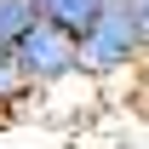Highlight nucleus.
Returning a JSON list of instances; mask_svg holds the SVG:
<instances>
[{
	"instance_id": "obj_7",
	"label": "nucleus",
	"mask_w": 149,
	"mask_h": 149,
	"mask_svg": "<svg viewBox=\"0 0 149 149\" xmlns=\"http://www.w3.org/2000/svg\"><path fill=\"white\" fill-rule=\"evenodd\" d=\"M143 69H149V63H143Z\"/></svg>"
},
{
	"instance_id": "obj_3",
	"label": "nucleus",
	"mask_w": 149,
	"mask_h": 149,
	"mask_svg": "<svg viewBox=\"0 0 149 149\" xmlns=\"http://www.w3.org/2000/svg\"><path fill=\"white\" fill-rule=\"evenodd\" d=\"M29 6H35V23H46V29H57V35L80 40L109 0H29Z\"/></svg>"
},
{
	"instance_id": "obj_6",
	"label": "nucleus",
	"mask_w": 149,
	"mask_h": 149,
	"mask_svg": "<svg viewBox=\"0 0 149 149\" xmlns=\"http://www.w3.org/2000/svg\"><path fill=\"white\" fill-rule=\"evenodd\" d=\"M132 12V23H138V46H143V63H149V0H120Z\"/></svg>"
},
{
	"instance_id": "obj_4",
	"label": "nucleus",
	"mask_w": 149,
	"mask_h": 149,
	"mask_svg": "<svg viewBox=\"0 0 149 149\" xmlns=\"http://www.w3.org/2000/svg\"><path fill=\"white\" fill-rule=\"evenodd\" d=\"M29 29H35V6L29 0H0V52H12Z\"/></svg>"
},
{
	"instance_id": "obj_1",
	"label": "nucleus",
	"mask_w": 149,
	"mask_h": 149,
	"mask_svg": "<svg viewBox=\"0 0 149 149\" xmlns=\"http://www.w3.org/2000/svg\"><path fill=\"white\" fill-rule=\"evenodd\" d=\"M80 52V74H126V69H143V46H138V23L120 0H109L97 23L74 40Z\"/></svg>"
},
{
	"instance_id": "obj_5",
	"label": "nucleus",
	"mask_w": 149,
	"mask_h": 149,
	"mask_svg": "<svg viewBox=\"0 0 149 149\" xmlns=\"http://www.w3.org/2000/svg\"><path fill=\"white\" fill-rule=\"evenodd\" d=\"M29 97V86H23L17 63H12V52H0V109H12V103H23Z\"/></svg>"
},
{
	"instance_id": "obj_2",
	"label": "nucleus",
	"mask_w": 149,
	"mask_h": 149,
	"mask_svg": "<svg viewBox=\"0 0 149 149\" xmlns=\"http://www.w3.org/2000/svg\"><path fill=\"white\" fill-rule=\"evenodd\" d=\"M12 63H17V74H23L29 92H52V86H63V80L80 74V52H74V40L57 35V29H46V23H35V29L12 46Z\"/></svg>"
}]
</instances>
